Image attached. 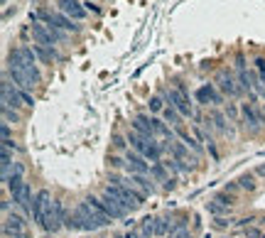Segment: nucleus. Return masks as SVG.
I'll list each match as a JSON object with an SVG mask.
<instances>
[{
  "mask_svg": "<svg viewBox=\"0 0 265 238\" xmlns=\"http://www.w3.org/2000/svg\"><path fill=\"white\" fill-rule=\"evenodd\" d=\"M2 106H5V108H20V106H25L22 91H17L7 79L2 81Z\"/></svg>",
  "mask_w": 265,
  "mask_h": 238,
  "instance_id": "1a4fd4ad",
  "label": "nucleus"
},
{
  "mask_svg": "<svg viewBox=\"0 0 265 238\" xmlns=\"http://www.w3.org/2000/svg\"><path fill=\"white\" fill-rule=\"evenodd\" d=\"M258 175H263V177H265V165H261V167H258Z\"/></svg>",
  "mask_w": 265,
  "mask_h": 238,
  "instance_id": "72a5a7b5",
  "label": "nucleus"
},
{
  "mask_svg": "<svg viewBox=\"0 0 265 238\" xmlns=\"http://www.w3.org/2000/svg\"><path fill=\"white\" fill-rule=\"evenodd\" d=\"M150 172H152L155 177H157L160 182H162V184H165V189H172V187H175V184H172V179L165 175V167H162V165H155V167H152Z\"/></svg>",
  "mask_w": 265,
  "mask_h": 238,
  "instance_id": "4be33fe9",
  "label": "nucleus"
},
{
  "mask_svg": "<svg viewBox=\"0 0 265 238\" xmlns=\"http://www.w3.org/2000/svg\"><path fill=\"white\" fill-rule=\"evenodd\" d=\"M113 219L106 214V209L101 206L98 199L88 196L84 201H79V206L69 214L66 219V229L71 231H96L101 226H108Z\"/></svg>",
  "mask_w": 265,
  "mask_h": 238,
  "instance_id": "f257e3e1",
  "label": "nucleus"
},
{
  "mask_svg": "<svg viewBox=\"0 0 265 238\" xmlns=\"http://www.w3.org/2000/svg\"><path fill=\"white\" fill-rule=\"evenodd\" d=\"M177 135H179V140H182V145H187V147H189V150H192L194 155H201V152H204V147L199 145L197 140H194V138H192V135H189V133H187V130L182 128V125L177 128Z\"/></svg>",
  "mask_w": 265,
  "mask_h": 238,
  "instance_id": "a211bd4d",
  "label": "nucleus"
},
{
  "mask_svg": "<svg viewBox=\"0 0 265 238\" xmlns=\"http://www.w3.org/2000/svg\"><path fill=\"white\" fill-rule=\"evenodd\" d=\"M116 238H126V236H116Z\"/></svg>",
  "mask_w": 265,
  "mask_h": 238,
  "instance_id": "f704fd0d",
  "label": "nucleus"
},
{
  "mask_svg": "<svg viewBox=\"0 0 265 238\" xmlns=\"http://www.w3.org/2000/svg\"><path fill=\"white\" fill-rule=\"evenodd\" d=\"M128 172H142V175H150V165L145 162V157L140 152H128V165H126Z\"/></svg>",
  "mask_w": 265,
  "mask_h": 238,
  "instance_id": "dca6fc26",
  "label": "nucleus"
},
{
  "mask_svg": "<svg viewBox=\"0 0 265 238\" xmlns=\"http://www.w3.org/2000/svg\"><path fill=\"white\" fill-rule=\"evenodd\" d=\"M32 37L37 40V45H42V47H49V49H54V45H59L44 22H32Z\"/></svg>",
  "mask_w": 265,
  "mask_h": 238,
  "instance_id": "9b49d317",
  "label": "nucleus"
},
{
  "mask_svg": "<svg viewBox=\"0 0 265 238\" xmlns=\"http://www.w3.org/2000/svg\"><path fill=\"white\" fill-rule=\"evenodd\" d=\"M209 120L214 123V128H216L221 135H228V133H231V130H228V125H226V118H223V113H221V111H211Z\"/></svg>",
  "mask_w": 265,
  "mask_h": 238,
  "instance_id": "aec40b11",
  "label": "nucleus"
},
{
  "mask_svg": "<svg viewBox=\"0 0 265 238\" xmlns=\"http://www.w3.org/2000/svg\"><path fill=\"white\" fill-rule=\"evenodd\" d=\"M197 101L204 103V106H219L223 98H221V94L214 89V84H204V86L197 89Z\"/></svg>",
  "mask_w": 265,
  "mask_h": 238,
  "instance_id": "4468645a",
  "label": "nucleus"
},
{
  "mask_svg": "<svg viewBox=\"0 0 265 238\" xmlns=\"http://www.w3.org/2000/svg\"><path fill=\"white\" fill-rule=\"evenodd\" d=\"M128 182H131L135 189H142V194H152V191H155V184L150 182L147 175H142V172H128Z\"/></svg>",
  "mask_w": 265,
  "mask_h": 238,
  "instance_id": "2eb2a0df",
  "label": "nucleus"
},
{
  "mask_svg": "<svg viewBox=\"0 0 265 238\" xmlns=\"http://www.w3.org/2000/svg\"><path fill=\"white\" fill-rule=\"evenodd\" d=\"M241 116L246 120V128H251V130H261L265 123V116L256 108V106H251V103H243V108H241Z\"/></svg>",
  "mask_w": 265,
  "mask_h": 238,
  "instance_id": "f8f14e48",
  "label": "nucleus"
},
{
  "mask_svg": "<svg viewBox=\"0 0 265 238\" xmlns=\"http://www.w3.org/2000/svg\"><path fill=\"white\" fill-rule=\"evenodd\" d=\"M263 234H261V229H256V226H248L246 229V238H261Z\"/></svg>",
  "mask_w": 265,
  "mask_h": 238,
  "instance_id": "cd10ccee",
  "label": "nucleus"
},
{
  "mask_svg": "<svg viewBox=\"0 0 265 238\" xmlns=\"http://www.w3.org/2000/svg\"><path fill=\"white\" fill-rule=\"evenodd\" d=\"M238 187L246 189V191H253V189H256V179H253V175H243V177L238 179Z\"/></svg>",
  "mask_w": 265,
  "mask_h": 238,
  "instance_id": "393cba45",
  "label": "nucleus"
},
{
  "mask_svg": "<svg viewBox=\"0 0 265 238\" xmlns=\"http://www.w3.org/2000/svg\"><path fill=\"white\" fill-rule=\"evenodd\" d=\"M214 201H219V204H223V206L228 209V206L233 204V196H228V194H219V196H216Z\"/></svg>",
  "mask_w": 265,
  "mask_h": 238,
  "instance_id": "bb28decb",
  "label": "nucleus"
},
{
  "mask_svg": "<svg viewBox=\"0 0 265 238\" xmlns=\"http://www.w3.org/2000/svg\"><path fill=\"white\" fill-rule=\"evenodd\" d=\"M150 111H152V113L165 111V108H162V98H160V96H152V98H150Z\"/></svg>",
  "mask_w": 265,
  "mask_h": 238,
  "instance_id": "a878e982",
  "label": "nucleus"
},
{
  "mask_svg": "<svg viewBox=\"0 0 265 238\" xmlns=\"http://www.w3.org/2000/svg\"><path fill=\"white\" fill-rule=\"evenodd\" d=\"M98 201H101V206L106 209V214H108L113 221H116V219H123V216L128 214V209H126V206H121V204H118L111 194H106V191L101 194V199H98Z\"/></svg>",
  "mask_w": 265,
  "mask_h": 238,
  "instance_id": "ddd939ff",
  "label": "nucleus"
},
{
  "mask_svg": "<svg viewBox=\"0 0 265 238\" xmlns=\"http://www.w3.org/2000/svg\"><path fill=\"white\" fill-rule=\"evenodd\" d=\"M216 86H219L226 96H231V98H233V96H238V94L243 91V89L238 86V81L233 79V74H231V71H226V69H221V71L216 74Z\"/></svg>",
  "mask_w": 265,
  "mask_h": 238,
  "instance_id": "6e6552de",
  "label": "nucleus"
},
{
  "mask_svg": "<svg viewBox=\"0 0 265 238\" xmlns=\"http://www.w3.org/2000/svg\"><path fill=\"white\" fill-rule=\"evenodd\" d=\"M57 7H59V12H64L71 20H84L88 15L84 2H79V0H57Z\"/></svg>",
  "mask_w": 265,
  "mask_h": 238,
  "instance_id": "9d476101",
  "label": "nucleus"
},
{
  "mask_svg": "<svg viewBox=\"0 0 265 238\" xmlns=\"http://www.w3.org/2000/svg\"><path fill=\"white\" fill-rule=\"evenodd\" d=\"M2 236L5 238H27V224L20 214H5L2 221Z\"/></svg>",
  "mask_w": 265,
  "mask_h": 238,
  "instance_id": "0eeeda50",
  "label": "nucleus"
},
{
  "mask_svg": "<svg viewBox=\"0 0 265 238\" xmlns=\"http://www.w3.org/2000/svg\"><path fill=\"white\" fill-rule=\"evenodd\" d=\"M57 201L52 199V194L47 189H42L37 196H35V204H32V219L35 224L42 229V231H57L62 229L59 219H57Z\"/></svg>",
  "mask_w": 265,
  "mask_h": 238,
  "instance_id": "f03ea898",
  "label": "nucleus"
},
{
  "mask_svg": "<svg viewBox=\"0 0 265 238\" xmlns=\"http://www.w3.org/2000/svg\"><path fill=\"white\" fill-rule=\"evenodd\" d=\"M7 74L12 76V81L20 86V91H32L37 84H40V71H32L27 66H20L15 61H7Z\"/></svg>",
  "mask_w": 265,
  "mask_h": 238,
  "instance_id": "20e7f679",
  "label": "nucleus"
},
{
  "mask_svg": "<svg viewBox=\"0 0 265 238\" xmlns=\"http://www.w3.org/2000/svg\"><path fill=\"white\" fill-rule=\"evenodd\" d=\"M170 238H192V234L189 231H179V234H175V236H170Z\"/></svg>",
  "mask_w": 265,
  "mask_h": 238,
  "instance_id": "2f4dec72",
  "label": "nucleus"
},
{
  "mask_svg": "<svg viewBox=\"0 0 265 238\" xmlns=\"http://www.w3.org/2000/svg\"><path fill=\"white\" fill-rule=\"evenodd\" d=\"M32 17H35V20H42V22L49 25V27H59V30H64V32H79V30H81L79 25H74L71 17H66L64 12H59V10H40V12H35Z\"/></svg>",
  "mask_w": 265,
  "mask_h": 238,
  "instance_id": "423d86ee",
  "label": "nucleus"
},
{
  "mask_svg": "<svg viewBox=\"0 0 265 238\" xmlns=\"http://www.w3.org/2000/svg\"><path fill=\"white\" fill-rule=\"evenodd\" d=\"M126 238H142V234H135V231H128V234H126Z\"/></svg>",
  "mask_w": 265,
  "mask_h": 238,
  "instance_id": "473e14b6",
  "label": "nucleus"
},
{
  "mask_svg": "<svg viewBox=\"0 0 265 238\" xmlns=\"http://www.w3.org/2000/svg\"><path fill=\"white\" fill-rule=\"evenodd\" d=\"M132 130L140 133V135H145V138H155L152 118H147V116H135V120H132Z\"/></svg>",
  "mask_w": 265,
  "mask_h": 238,
  "instance_id": "f3484780",
  "label": "nucleus"
},
{
  "mask_svg": "<svg viewBox=\"0 0 265 238\" xmlns=\"http://www.w3.org/2000/svg\"><path fill=\"white\" fill-rule=\"evenodd\" d=\"M128 143L132 145V150L140 152L145 160H160V155H162V145L155 143V138H145V135H140L135 130L128 133Z\"/></svg>",
  "mask_w": 265,
  "mask_h": 238,
  "instance_id": "7ed1b4c3",
  "label": "nucleus"
},
{
  "mask_svg": "<svg viewBox=\"0 0 265 238\" xmlns=\"http://www.w3.org/2000/svg\"><path fill=\"white\" fill-rule=\"evenodd\" d=\"M84 7H86V12H93V15H98V12H101V7H98L96 2H91V0H88V2H84Z\"/></svg>",
  "mask_w": 265,
  "mask_h": 238,
  "instance_id": "c756f323",
  "label": "nucleus"
},
{
  "mask_svg": "<svg viewBox=\"0 0 265 238\" xmlns=\"http://www.w3.org/2000/svg\"><path fill=\"white\" fill-rule=\"evenodd\" d=\"M256 69H258V74H261V79H263V81H265V59H263V57H258V59H256Z\"/></svg>",
  "mask_w": 265,
  "mask_h": 238,
  "instance_id": "c85d7f7f",
  "label": "nucleus"
},
{
  "mask_svg": "<svg viewBox=\"0 0 265 238\" xmlns=\"http://www.w3.org/2000/svg\"><path fill=\"white\" fill-rule=\"evenodd\" d=\"M2 140H10V125L2 123Z\"/></svg>",
  "mask_w": 265,
  "mask_h": 238,
  "instance_id": "7c9ffc66",
  "label": "nucleus"
},
{
  "mask_svg": "<svg viewBox=\"0 0 265 238\" xmlns=\"http://www.w3.org/2000/svg\"><path fill=\"white\" fill-rule=\"evenodd\" d=\"M140 234H142V238H155L157 236V219L145 216L142 224H140Z\"/></svg>",
  "mask_w": 265,
  "mask_h": 238,
  "instance_id": "6ab92c4d",
  "label": "nucleus"
},
{
  "mask_svg": "<svg viewBox=\"0 0 265 238\" xmlns=\"http://www.w3.org/2000/svg\"><path fill=\"white\" fill-rule=\"evenodd\" d=\"M17 120H20V113H17L15 108H5V106H2V123L10 125V123H17Z\"/></svg>",
  "mask_w": 265,
  "mask_h": 238,
  "instance_id": "b1692460",
  "label": "nucleus"
},
{
  "mask_svg": "<svg viewBox=\"0 0 265 238\" xmlns=\"http://www.w3.org/2000/svg\"><path fill=\"white\" fill-rule=\"evenodd\" d=\"M162 96H165V98H167V103H170V106H175V108H177L184 118H194V103H192L189 94L184 91V86L167 89Z\"/></svg>",
  "mask_w": 265,
  "mask_h": 238,
  "instance_id": "39448f33",
  "label": "nucleus"
},
{
  "mask_svg": "<svg viewBox=\"0 0 265 238\" xmlns=\"http://www.w3.org/2000/svg\"><path fill=\"white\" fill-rule=\"evenodd\" d=\"M162 113H165V120H167L170 125H175V128H179V125H182V113H179L175 106H167Z\"/></svg>",
  "mask_w": 265,
  "mask_h": 238,
  "instance_id": "412c9836",
  "label": "nucleus"
},
{
  "mask_svg": "<svg viewBox=\"0 0 265 238\" xmlns=\"http://www.w3.org/2000/svg\"><path fill=\"white\" fill-rule=\"evenodd\" d=\"M152 130H155V135H160V138H170V140H172V130H170L162 120L152 118Z\"/></svg>",
  "mask_w": 265,
  "mask_h": 238,
  "instance_id": "5701e85b",
  "label": "nucleus"
}]
</instances>
